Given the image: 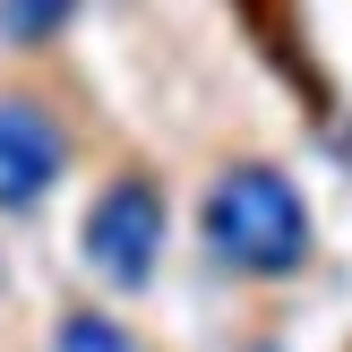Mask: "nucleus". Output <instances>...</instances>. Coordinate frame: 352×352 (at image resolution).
Segmentation results:
<instances>
[{
  "mask_svg": "<svg viewBox=\"0 0 352 352\" xmlns=\"http://www.w3.org/2000/svg\"><path fill=\"white\" fill-rule=\"evenodd\" d=\"M198 223H206L215 267H223V275H250V284H275V275H292V267L309 258V206H301V189H292L275 164H232V172H215Z\"/></svg>",
  "mask_w": 352,
  "mask_h": 352,
  "instance_id": "obj_1",
  "label": "nucleus"
},
{
  "mask_svg": "<svg viewBox=\"0 0 352 352\" xmlns=\"http://www.w3.org/2000/svg\"><path fill=\"white\" fill-rule=\"evenodd\" d=\"M78 250H86V267L112 292L155 284V267H164V189L138 181V172L129 181H103V198L86 206V223H78Z\"/></svg>",
  "mask_w": 352,
  "mask_h": 352,
  "instance_id": "obj_2",
  "label": "nucleus"
},
{
  "mask_svg": "<svg viewBox=\"0 0 352 352\" xmlns=\"http://www.w3.org/2000/svg\"><path fill=\"white\" fill-rule=\"evenodd\" d=\"M69 172V129L34 95H0V215H34Z\"/></svg>",
  "mask_w": 352,
  "mask_h": 352,
  "instance_id": "obj_3",
  "label": "nucleus"
},
{
  "mask_svg": "<svg viewBox=\"0 0 352 352\" xmlns=\"http://www.w3.org/2000/svg\"><path fill=\"white\" fill-rule=\"evenodd\" d=\"M52 352H138V336L120 318H103V309H78V318H60Z\"/></svg>",
  "mask_w": 352,
  "mask_h": 352,
  "instance_id": "obj_4",
  "label": "nucleus"
},
{
  "mask_svg": "<svg viewBox=\"0 0 352 352\" xmlns=\"http://www.w3.org/2000/svg\"><path fill=\"white\" fill-rule=\"evenodd\" d=\"M69 9L78 0H0V34L9 43H43L52 26H69Z\"/></svg>",
  "mask_w": 352,
  "mask_h": 352,
  "instance_id": "obj_5",
  "label": "nucleus"
}]
</instances>
